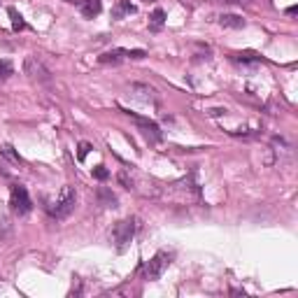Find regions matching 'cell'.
<instances>
[{
	"label": "cell",
	"instance_id": "obj_1",
	"mask_svg": "<svg viewBox=\"0 0 298 298\" xmlns=\"http://www.w3.org/2000/svg\"><path fill=\"white\" fill-rule=\"evenodd\" d=\"M75 200H77L75 189H72V186H63L56 203H54V207L49 210V214H52L54 219H65V217L75 210Z\"/></svg>",
	"mask_w": 298,
	"mask_h": 298
},
{
	"label": "cell",
	"instance_id": "obj_2",
	"mask_svg": "<svg viewBox=\"0 0 298 298\" xmlns=\"http://www.w3.org/2000/svg\"><path fill=\"white\" fill-rule=\"evenodd\" d=\"M170 261H173V254L170 252H156L152 259L145 263V268H142L145 280H159V277L163 275V270L170 266Z\"/></svg>",
	"mask_w": 298,
	"mask_h": 298
},
{
	"label": "cell",
	"instance_id": "obj_3",
	"mask_svg": "<svg viewBox=\"0 0 298 298\" xmlns=\"http://www.w3.org/2000/svg\"><path fill=\"white\" fill-rule=\"evenodd\" d=\"M133 236H135V219H133V217H126V219H121V222L115 224L112 238H115L117 249H119V252H123V249L128 247V242L133 240Z\"/></svg>",
	"mask_w": 298,
	"mask_h": 298
},
{
	"label": "cell",
	"instance_id": "obj_4",
	"mask_svg": "<svg viewBox=\"0 0 298 298\" xmlns=\"http://www.w3.org/2000/svg\"><path fill=\"white\" fill-rule=\"evenodd\" d=\"M23 72L31 77L33 82H40V84L52 82V70L47 68L38 56H26V61H23Z\"/></svg>",
	"mask_w": 298,
	"mask_h": 298
},
{
	"label": "cell",
	"instance_id": "obj_5",
	"mask_svg": "<svg viewBox=\"0 0 298 298\" xmlns=\"http://www.w3.org/2000/svg\"><path fill=\"white\" fill-rule=\"evenodd\" d=\"M9 205H12V212L16 214H28L31 212V198H28V191L23 189V186H19V184H14L12 186V191H9Z\"/></svg>",
	"mask_w": 298,
	"mask_h": 298
},
{
	"label": "cell",
	"instance_id": "obj_6",
	"mask_svg": "<svg viewBox=\"0 0 298 298\" xmlns=\"http://www.w3.org/2000/svg\"><path fill=\"white\" fill-rule=\"evenodd\" d=\"M128 117H133L135 121H138V126L142 128V133H145L149 140H154V142H159L161 140V130H159V126L154 121H147V119H142V117H138V115H130V112H126Z\"/></svg>",
	"mask_w": 298,
	"mask_h": 298
},
{
	"label": "cell",
	"instance_id": "obj_7",
	"mask_svg": "<svg viewBox=\"0 0 298 298\" xmlns=\"http://www.w3.org/2000/svg\"><path fill=\"white\" fill-rule=\"evenodd\" d=\"M130 91H133V96H135L138 100H142V103H152V100H156V91L147 84H130Z\"/></svg>",
	"mask_w": 298,
	"mask_h": 298
},
{
	"label": "cell",
	"instance_id": "obj_8",
	"mask_svg": "<svg viewBox=\"0 0 298 298\" xmlns=\"http://www.w3.org/2000/svg\"><path fill=\"white\" fill-rule=\"evenodd\" d=\"M123 59H126V49H112V52H105L98 56V63H103V65H117V63H121Z\"/></svg>",
	"mask_w": 298,
	"mask_h": 298
},
{
	"label": "cell",
	"instance_id": "obj_9",
	"mask_svg": "<svg viewBox=\"0 0 298 298\" xmlns=\"http://www.w3.org/2000/svg\"><path fill=\"white\" fill-rule=\"evenodd\" d=\"M79 9H82V14L93 19V16L100 14V9H103V2L100 0H79Z\"/></svg>",
	"mask_w": 298,
	"mask_h": 298
},
{
	"label": "cell",
	"instance_id": "obj_10",
	"mask_svg": "<svg viewBox=\"0 0 298 298\" xmlns=\"http://www.w3.org/2000/svg\"><path fill=\"white\" fill-rule=\"evenodd\" d=\"M219 23L224 28H245V19L238 14H222L219 16Z\"/></svg>",
	"mask_w": 298,
	"mask_h": 298
},
{
	"label": "cell",
	"instance_id": "obj_11",
	"mask_svg": "<svg viewBox=\"0 0 298 298\" xmlns=\"http://www.w3.org/2000/svg\"><path fill=\"white\" fill-rule=\"evenodd\" d=\"M98 200H100V205H105V207H117V196L110 189H105V186L98 189Z\"/></svg>",
	"mask_w": 298,
	"mask_h": 298
},
{
	"label": "cell",
	"instance_id": "obj_12",
	"mask_svg": "<svg viewBox=\"0 0 298 298\" xmlns=\"http://www.w3.org/2000/svg\"><path fill=\"white\" fill-rule=\"evenodd\" d=\"M133 12H135V5H130V0H119L112 14H115V19H121L123 14H133Z\"/></svg>",
	"mask_w": 298,
	"mask_h": 298
},
{
	"label": "cell",
	"instance_id": "obj_13",
	"mask_svg": "<svg viewBox=\"0 0 298 298\" xmlns=\"http://www.w3.org/2000/svg\"><path fill=\"white\" fill-rule=\"evenodd\" d=\"M166 21V12L163 9H154V14L149 16V31H159Z\"/></svg>",
	"mask_w": 298,
	"mask_h": 298
},
{
	"label": "cell",
	"instance_id": "obj_14",
	"mask_svg": "<svg viewBox=\"0 0 298 298\" xmlns=\"http://www.w3.org/2000/svg\"><path fill=\"white\" fill-rule=\"evenodd\" d=\"M0 154H2V156H5L9 163H14V166H21V156L14 152V147H9V145L0 147Z\"/></svg>",
	"mask_w": 298,
	"mask_h": 298
},
{
	"label": "cell",
	"instance_id": "obj_15",
	"mask_svg": "<svg viewBox=\"0 0 298 298\" xmlns=\"http://www.w3.org/2000/svg\"><path fill=\"white\" fill-rule=\"evenodd\" d=\"M7 14H9V19H12V28H14V31H23V28H26V23H23L21 14H19L14 7H9Z\"/></svg>",
	"mask_w": 298,
	"mask_h": 298
},
{
	"label": "cell",
	"instance_id": "obj_16",
	"mask_svg": "<svg viewBox=\"0 0 298 298\" xmlns=\"http://www.w3.org/2000/svg\"><path fill=\"white\" fill-rule=\"evenodd\" d=\"M236 61H245V63H259L261 56L256 52H240L236 54Z\"/></svg>",
	"mask_w": 298,
	"mask_h": 298
},
{
	"label": "cell",
	"instance_id": "obj_17",
	"mask_svg": "<svg viewBox=\"0 0 298 298\" xmlns=\"http://www.w3.org/2000/svg\"><path fill=\"white\" fill-rule=\"evenodd\" d=\"M12 72H14L12 63H9V61H0V82H2V79H7Z\"/></svg>",
	"mask_w": 298,
	"mask_h": 298
},
{
	"label": "cell",
	"instance_id": "obj_18",
	"mask_svg": "<svg viewBox=\"0 0 298 298\" xmlns=\"http://www.w3.org/2000/svg\"><path fill=\"white\" fill-rule=\"evenodd\" d=\"M93 177H96L98 182H105L107 177H110V170H107L105 166H96V168H93Z\"/></svg>",
	"mask_w": 298,
	"mask_h": 298
},
{
	"label": "cell",
	"instance_id": "obj_19",
	"mask_svg": "<svg viewBox=\"0 0 298 298\" xmlns=\"http://www.w3.org/2000/svg\"><path fill=\"white\" fill-rule=\"evenodd\" d=\"M117 179H119V184H121L123 189H133V179L128 177V173H126V170H121V173L117 175Z\"/></svg>",
	"mask_w": 298,
	"mask_h": 298
},
{
	"label": "cell",
	"instance_id": "obj_20",
	"mask_svg": "<svg viewBox=\"0 0 298 298\" xmlns=\"http://www.w3.org/2000/svg\"><path fill=\"white\" fill-rule=\"evenodd\" d=\"M89 152H91V145H89V142H79V147H77V159L84 161Z\"/></svg>",
	"mask_w": 298,
	"mask_h": 298
}]
</instances>
